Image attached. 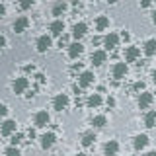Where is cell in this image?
I'll use <instances>...</instances> for the list:
<instances>
[{
  "mask_svg": "<svg viewBox=\"0 0 156 156\" xmlns=\"http://www.w3.org/2000/svg\"><path fill=\"white\" fill-rule=\"evenodd\" d=\"M51 45H53L51 35H41V37H37V41H35V49H37V53H47L49 49H51Z\"/></svg>",
  "mask_w": 156,
  "mask_h": 156,
  "instance_id": "1",
  "label": "cell"
},
{
  "mask_svg": "<svg viewBox=\"0 0 156 156\" xmlns=\"http://www.w3.org/2000/svg\"><path fill=\"white\" fill-rule=\"evenodd\" d=\"M29 88V80L26 76H20V78H16L14 80V84H12V90H14V94H23Z\"/></svg>",
  "mask_w": 156,
  "mask_h": 156,
  "instance_id": "2",
  "label": "cell"
},
{
  "mask_svg": "<svg viewBox=\"0 0 156 156\" xmlns=\"http://www.w3.org/2000/svg\"><path fill=\"white\" fill-rule=\"evenodd\" d=\"M68 107V96L66 94H57L55 100H53V109L55 111H62Z\"/></svg>",
  "mask_w": 156,
  "mask_h": 156,
  "instance_id": "3",
  "label": "cell"
},
{
  "mask_svg": "<svg viewBox=\"0 0 156 156\" xmlns=\"http://www.w3.org/2000/svg\"><path fill=\"white\" fill-rule=\"evenodd\" d=\"M86 31H88V26L84 22H78V23L72 26V37H74L76 41H80V39L86 35Z\"/></svg>",
  "mask_w": 156,
  "mask_h": 156,
  "instance_id": "4",
  "label": "cell"
},
{
  "mask_svg": "<svg viewBox=\"0 0 156 156\" xmlns=\"http://www.w3.org/2000/svg\"><path fill=\"white\" fill-rule=\"evenodd\" d=\"M111 74H113L115 80H121L127 74V62H115L113 68H111Z\"/></svg>",
  "mask_w": 156,
  "mask_h": 156,
  "instance_id": "5",
  "label": "cell"
},
{
  "mask_svg": "<svg viewBox=\"0 0 156 156\" xmlns=\"http://www.w3.org/2000/svg\"><path fill=\"white\" fill-rule=\"evenodd\" d=\"M49 119H51L49 113L45 109H41V111H37V113L33 115V125H35V127H45L49 123Z\"/></svg>",
  "mask_w": 156,
  "mask_h": 156,
  "instance_id": "6",
  "label": "cell"
},
{
  "mask_svg": "<svg viewBox=\"0 0 156 156\" xmlns=\"http://www.w3.org/2000/svg\"><path fill=\"white\" fill-rule=\"evenodd\" d=\"M49 31H51L53 37H61L62 31H65V22H62V20H55V22H51Z\"/></svg>",
  "mask_w": 156,
  "mask_h": 156,
  "instance_id": "7",
  "label": "cell"
},
{
  "mask_svg": "<svg viewBox=\"0 0 156 156\" xmlns=\"http://www.w3.org/2000/svg\"><path fill=\"white\" fill-rule=\"evenodd\" d=\"M27 27H29V20H27L26 16H20V18L16 20V22H14V26H12L14 33H23Z\"/></svg>",
  "mask_w": 156,
  "mask_h": 156,
  "instance_id": "8",
  "label": "cell"
},
{
  "mask_svg": "<svg viewBox=\"0 0 156 156\" xmlns=\"http://www.w3.org/2000/svg\"><path fill=\"white\" fill-rule=\"evenodd\" d=\"M94 72H90V70H84L80 76H78V84H80L82 88H88V86H92L94 84Z\"/></svg>",
  "mask_w": 156,
  "mask_h": 156,
  "instance_id": "9",
  "label": "cell"
},
{
  "mask_svg": "<svg viewBox=\"0 0 156 156\" xmlns=\"http://www.w3.org/2000/svg\"><path fill=\"white\" fill-rule=\"evenodd\" d=\"M82 53H84V45H82L80 41H74V43L68 45V57L70 58H78Z\"/></svg>",
  "mask_w": 156,
  "mask_h": 156,
  "instance_id": "10",
  "label": "cell"
},
{
  "mask_svg": "<svg viewBox=\"0 0 156 156\" xmlns=\"http://www.w3.org/2000/svg\"><path fill=\"white\" fill-rule=\"evenodd\" d=\"M16 127H18V123L14 119H4V123H2V135L4 136L14 135V133H16Z\"/></svg>",
  "mask_w": 156,
  "mask_h": 156,
  "instance_id": "11",
  "label": "cell"
},
{
  "mask_svg": "<svg viewBox=\"0 0 156 156\" xmlns=\"http://www.w3.org/2000/svg\"><path fill=\"white\" fill-rule=\"evenodd\" d=\"M41 148H45V150H49L53 144H55V140H57V135L55 133H45V135H41Z\"/></svg>",
  "mask_w": 156,
  "mask_h": 156,
  "instance_id": "12",
  "label": "cell"
},
{
  "mask_svg": "<svg viewBox=\"0 0 156 156\" xmlns=\"http://www.w3.org/2000/svg\"><path fill=\"white\" fill-rule=\"evenodd\" d=\"M119 39H121V35H117V33H109V35H105V39H104V45H105V49H115L117 45H119Z\"/></svg>",
  "mask_w": 156,
  "mask_h": 156,
  "instance_id": "13",
  "label": "cell"
},
{
  "mask_svg": "<svg viewBox=\"0 0 156 156\" xmlns=\"http://www.w3.org/2000/svg\"><path fill=\"white\" fill-rule=\"evenodd\" d=\"M140 57V49L139 47H127L125 49V61L127 62H135Z\"/></svg>",
  "mask_w": 156,
  "mask_h": 156,
  "instance_id": "14",
  "label": "cell"
},
{
  "mask_svg": "<svg viewBox=\"0 0 156 156\" xmlns=\"http://www.w3.org/2000/svg\"><path fill=\"white\" fill-rule=\"evenodd\" d=\"M105 58H107L105 51H94V53H92V57H90V61H92V65H94V66H101L105 62Z\"/></svg>",
  "mask_w": 156,
  "mask_h": 156,
  "instance_id": "15",
  "label": "cell"
},
{
  "mask_svg": "<svg viewBox=\"0 0 156 156\" xmlns=\"http://www.w3.org/2000/svg\"><path fill=\"white\" fill-rule=\"evenodd\" d=\"M146 144H148V135H136L133 139L135 150H143V148H146Z\"/></svg>",
  "mask_w": 156,
  "mask_h": 156,
  "instance_id": "16",
  "label": "cell"
},
{
  "mask_svg": "<svg viewBox=\"0 0 156 156\" xmlns=\"http://www.w3.org/2000/svg\"><path fill=\"white\" fill-rule=\"evenodd\" d=\"M152 94H150V92H143V94L139 96V107L140 109H146V107H148L150 104H152Z\"/></svg>",
  "mask_w": 156,
  "mask_h": 156,
  "instance_id": "17",
  "label": "cell"
},
{
  "mask_svg": "<svg viewBox=\"0 0 156 156\" xmlns=\"http://www.w3.org/2000/svg\"><path fill=\"white\" fill-rule=\"evenodd\" d=\"M104 152H105V156H115L117 152H119V143H117V140H109V143H105Z\"/></svg>",
  "mask_w": 156,
  "mask_h": 156,
  "instance_id": "18",
  "label": "cell"
},
{
  "mask_svg": "<svg viewBox=\"0 0 156 156\" xmlns=\"http://www.w3.org/2000/svg\"><path fill=\"white\" fill-rule=\"evenodd\" d=\"M66 8H68V4L65 2V0H57L55 2V6H53V16H62V14L66 12Z\"/></svg>",
  "mask_w": 156,
  "mask_h": 156,
  "instance_id": "19",
  "label": "cell"
},
{
  "mask_svg": "<svg viewBox=\"0 0 156 156\" xmlns=\"http://www.w3.org/2000/svg\"><path fill=\"white\" fill-rule=\"evenodd\" d=\"M144 55L146 57H152V55H156V39H148V41L144 43Z\"/></svg>",
  "mask_w": 156,
  "mask_h": 156,
  "instance_id": "20",
  "label": "cell"
},
{
  "mask_svg": "<svg viewBox=\"0 0 156 156\" xmlns=\"http://www.w3.org/2000/svg\"><path fill=\"white\" fill-rule=\"evenodd\" d=\"M107 27H109V18L107 16H98L96 18V29L98 31H104Z\"/></svg>",
  "mask_w": 156,
  "mask_h": 156,
  "instance_id": "21",
  "label": "cell"
},
{
  "mask_svg": "<svg viewBox=\"0 0 156 156\" xmlns=\"http://www.w3.org/2000/svg\"><path fill=\"white\" fill-rule=\"evenodd\" d=\"M92 125H94L96 129H104V127L107 125V117H105V115H96V117H92Z\"/></svg>",
  "mask_w": 156,
  "mask_h": 156,
  "instance_id": "22",
  "label": "cell"
},
{
  "mask_svg": "<svg viewBox=\"0 0 156 156\" xmlns=\"http://www.w3.org/2000/svg\"><path fill=\"white\" fill-rule=\"evenodd\" d=\"M144 125L148 127V129H152V127H156V111H148V113L144 115Z\"/></svg>",
  "mask_w": 156,
  "mask_h": 156,
  "instance_id": "23",
  "label": "cell"
},
{
  "mask_svg": "<svg viewBox=\"0 0 156 156\" xmlns=\"http://www.w3.org/2000/svg\"><path fill=\"white\" fill-rule=\"evenodd\" d=\"M80 143H82V146H86V148H88V146H92V144L96 143V135H94V133L82 135V140H80Z\"/></svg>",
  "mask_w": 156,
  "mask_h": 156,
  "instance_id": "24",
  "label": "cell"
},
{
  "mask_svg": "<svg viewBox=\"0 0 156 156\" xmlns=\"http://www.w3.org/2000/svg\"><path fill=\"white\" fill-rule=\"evenodd\" d=\"M88 107H100L101 105V96L100 94H92L90 98H88Z\"/></svg>",
  "mask_w": 156,
  "mask_h": 156,
  "instance_id": "25",
  "label": "cell"
},
{
  "mask_svg": "<svg viewBox=\"0 0 156 156\" xmlns=\"http://www.w3.org/2000/svg\"><path fill=\"white\" fill-rule=\"evenodd\" d=\"M4 156H20V148H18L16 144L8 146V148H6V152H4Z\"/></svg>",
  "mask_w": 156,
  "mask_h": 156,
  "instance_id": "26",
  "label": "cell"
},
{
  "mask_svg": "<svg viewBox=\"0 0 156 156\" xmlns=\"http://www.w3.org/2000/svg\"><path fill=\"white\" fill-rule=\"evenodd\" d=\"M33 4H35V0H20V8L22 10H29Z\"/></svg>",
  "mask_w": 156,
  "mask_h": 156,
  "instance_id": "27",
  "label": "cell"
},
{
  "mask_svg": "<svg viewBox=\"0 0 156 156\" xmlns=\"http://www.w3.org/2000/svg\"><path fill=\"white\" fill-rule=\"evenodd\" d=\"M22 140H23V135L22 133H14L12 135V144H20Z\"/></svg>",
  "mask_w": 156,
  "mask_h": 156,
  "instance_id": "28",
  "label": "cell"
},
{
  "mask_svg": "<svg viewBox=\"0 0 156 156\" xmlns=\"http://www.w3.org/2000/svg\"><path fill=\"white\" fill-rule=\"evenodd\" d=\"M133 90H135V92H144V82H143V80H140V82H135Z\"/></svg>",
  "mask_w": 156,
  "mask_h": 156,
  "instance_id": "29",
  "label": "cell"
},
{
  "mask_svg": "<svg viewBox=\"0 0 156 156\" xmlns=\"http://www.w3.org/2000/svg\"><path fill=\"white\" fill-rule=\"evenodd\" d=\"M154 0H139V4H140V8H148L150 4H152Z\"/></svg>",
  "mask_w": 156,
  "mask_h": 156,
  "instance_id": "30",
  "label": "cell"
},
{
  "mask_svg": "<svg viewBox=\"0 0 156 156\" xmlns=\"http://www.w3.org/2000/svg\"><path fill=\"white\" fill-rule=\"evenodd\" d=\"M0 113H2L4 117L8 115V105H6V104H2V105H0Z\"/></svg>",
  "mask_w": 156,
  "mask_h": 156,
  "instance_id": "31",
  "label": "cell"
},
{
  "mask_svg": "<svg viewBox=\"0 0 156 156\" xmlns=\"http://www.w3.org/2000/svg\"><path fill=\"white\" fill-rule=\"evenodd\" d=\"M35 80L39 82V84H43V82H45V76H43L41 72H39V74H35Z\"/></svg>",
  "mask_w": 156,
  "mask_h": 156,
  "instance_id": "32",
  "label": "cell"
},
{
  "mask_svg": "<svg viewBox=\"0 0 156 156\" xmlns=\"http://www.w3.org/2000/svg\"><path fill=\"white\" fill-rule=\"evenodd\" d=\"M121 39H123V41H129V39H131V35H129L127 31H121Z\"/></svg>",
  "mask_w": 156,
  "mask_h": 156,
  "instance_id": "33",
  "label": "cell"
},
{
  "mask_svg": "<svg viewBox=\"0 0 156 156\" xmlns=\"http://www.w3.org/2000/svg\"><path fill=\"white\" fill-rule=\"evenodd\" d=\"M23 70H26V72H33V70H35V66H33V65H26V66H23Z\"/></svg>",
  "mask_w": 156,
  "mask_h": 156,
  "instance_id": "34",
  "label": "cell"
},
{
  "mask_svg": "<svg viewBox=\"0 0 156 156\" xmlns=\"http://www.w3.org/2000/svg\"><path fill=\"white\" fill-rule=\"evenodd\" d=\"M0 45L6 47V45H8V39H6V37H0Z\"/></svg>",
  "mask_w": 156,
  "mask_h": 156,
  "instance_id": "35",
  "label": "cell"
},
{
  "mask_svg": "<svg viewBox=\"0 0 156 156\" xmlns=\"http://www.w3.org/2000/svg\"><path fill=\"white\" fill-rule=\"evenodd\" d=\"M82 68V62H78V65H72V70H80Z\"/></svg>",
  "mask_w": 156,
  "mask_h": 156,
  "instance_id": "36",
  "label": "cell"
},
{
  "mask_svg": "<svg viewBox=\"0 0 156 156\" xmlns=\"http://www.w3.org/2000/svg\"><path fill=\"white\" fill-rule=\"evenodd\" d=\"M107 105H115V100H113V98H107Z\"/></svg>",
  "mask_w": 156,
  "mask_h": 156,
  "instance_id": "37",
  "label": "cell"
},
{
  "mask_svg": "<svg viewBox=\"0 0 156 156\" xmlns=\"http://www.w3.org/2000/svg\"><path fill=\"white\" fill-rule=\"evenodd\" d=\"M152 23H154V26H156V10H154V12H152Z\"/></svg>",
  "mask_w": 156,
  "mask_h": 156,
  "instance_id": "38",
  "label": "cell"
},
{
  "mask_svg": "<svg viewBox=\"0 0 156 156\" xmlns=\"http://www.w3.org/2000/svg\"><path fill=\"white\" fill-rule=\"evenodd\" d=\"M146 156H156V150H150V152L146 154Z\"/></svg>",
  "mask_w": 156,
  "mask_h": 156,
  "instance_id": "39",
  "label": "cell"
},
{
  "mask_svg": "<svg viewBox=\"0 0 156 156\" xmlns=\"http://www.w3.org/2000/svg\"><path fill=\"white\" fill-rule=\"evenodd\" d=\"M115 2H119V0H107V4H115Z\"/></svg>",
  "mask_w": 156,
  "mask_h": 156,
  "instance_id": "40",
  "label": "cell"
},
{
  "mask_svg": "<svg viewBox=\"0 0 156 156\" xmlns=\"http://www.w3.org/2000/svg\"><path fill=\"white\" fill-rule=\"evenodd\" d=\"M80 2H82V0H72V4H76V6H78Z\"/></svg>",
  "mask_w": 156,
  "mask_h": 156,
  "instance_id": "41",
  "label": "cell"
},
{
  "mask_svg": "<svg viewBox=\"0 0 156 156\" xmlns=\"http://www.w3.org/2000/svg\"><path fill=\"white\" fill-rule=\"evenodd\" d=\"M152 80H154V84H156V72H152Z\"/></svg>",
  "mask_w": 156,
  "mask_h": 156,
  "instance_id": "42",
  "label": "cell"
},
{
  "mask_svg": "<svg viewBox=\"0 0 156 156\" xmlns=\"http://www.w3.org/2000/svg\"><path fill=\"white\" fill-rule=\"evenodd\" d=\"M76 156H86V154H84V152H78V154H76Z\"/></svg>",
  "mask_w": 156,
  "mask_h": 156,
  "instance_id": "43",
  "label": "cell"
},
{
  "mask_svg": "<svg viewBox=\"0 0 156 156\" xmlns=\"http://www.w3.org/2000/svg\"><path fill=\"white\" fill-rule=\"evenodd\" d=\"M154 4H156V0H154Z\"/></svg>",
  "mask_w": 156,
  "mask_h": 156,
  "instance_id": "44",
  "label": "cell"
}]
</instances>
